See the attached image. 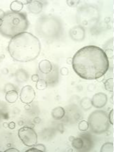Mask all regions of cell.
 Wrapping results in <instances>:
<instances>
[{
	"label": "cell",
	"mask_w": 114,
	"mask_h": 152,
	"mask_svg": "<svg viewBox=\"0 0 114 152\" xmlns=\"http://www.w3.org/2000/svg\"><path fill=\"white\" fill-rule=\"evenodd\" d=\"M31 79L33 82H37L39 80V77L38 75H32Z\"/></svg>",
	"instance_id": "d4e9b609"
},
{
	"label": "cell",
	"mask_w": 114,
	"mask_h": 152,
	"mask_svg": "<svg viewBox=\"0 0 114 152\" xmlns=\"http://www.w3.org/2000/svg\"><path fill=\"white\" fill-rule=\"evenodd\" d=\"M3 23L0 27V34L7 38H13L24 33L29 28L30 23L23 13L9 12L2 18Z\"/></svg>",
	"instance_id": "3957f363"
},
{
	"label": "cell",
	"mask_w": 114,
	"mask_h": 152,
	"mask_svg": "<svg viewBox=\"0 0 114 152\" xmlns=\"http://www.w3.org/2000/svg\"><path fill=\"white\" fill-rule=\"evenodd\" d=\"M113 113H114V110L112 109L111 111H110L109 113V115H108V117H109V123L111 125H113Z\"/></svg>",
	"instance_id": "7402d4cb"
},
{
	"label": "cell",
	"mask_w": 114,
	"mask_h": 152,
	"mask_svg": "<svg viewBox=\"0 0 114 152\" xmlns=\"http://www.w3.org/2000/svg\"><path fill=\"white\" fill-rule=\"evenodd\" d=\"M18 137L22 144L26 147H33L37 143L38 137L37 132L30 127L25 126L19 129Z\"/></svg>",
	"instance_id": "8992f818"
},
{
	"label": "cell",
	"mask_w": 114,
	"mask_h": 152,
	"mask_svg": "<svg viewBox=\"0 0 114 152\" xmlns=\"http://www.w3.org/2000/svg\"><path fill=\"white\" fill-rule=\"evenodd\" d=\"M23 4L20 1H13L10 5V9L13 12L19 13L23 9Z\"/></svg>",
	"instance_id": "5bb4252c"
},
{
	"label": "cell",
	"mask_w": 114,
	"mask_h": 152,
	"mask_svg": "<svg viewBox=\"0 0 114 152\" xmlns=\"http://www.w3.org/2000/svg\"><path fill=\"white\" fill-rule=\"evenodd\" d=\"M34 147L36 148V149H39L40 151H43V152H45L46 151V148L43 144H35L34 146Z\"/></svg>",
	"instance_id": "44dd1931"
},
{
	"label": "cell",
	"mask_w": 114,
	"mask_h": 152,
	"mask_svg": "<svg viewBox=\"0 0 114 152\" xmlns=\"http://www.w3.org/2000/svg\"><path fill=\"white\" fill-rule=\"evenodd\" d=\"M3 23V20L1 18H0V27L1 26V25Z\"/></svg>",
	"instance_id": "4dcf8cb0"
},
{
	"label": "cell",
	"mask_w": 114,
	"mask_h": 152,
	"mask_svg": "<svg viewBox=\"0 0 114 152\" xmlns=\"http://www.w3.org/2000/svg\"><path fill=\"white\" fill-rule=\"evenodd\" d=\"M5 99L9 103H15L18 99V94L16 90H10L6 92L5 96Z\"/></svg>",
	"instance_id": "4fadbf2b"
},
{
	"label": "cell",
	"mask_w": 114,
	"mask_h": 152,
	"mask_svg": "<svg viewBox=\"0 0 114 152\" xmlns=\"http://www.w3.org/2000/svg\"><path fill=\"white\" fill-rule=\"evenodd\" d=\"M71 143L72 147L76 149H81L84 147V142L80 137L74 138V140L71 141Z\"/></svg>",
	"instance_id": "9a60e30c"
},
{
	"label": "cell",
	"mask_w": 114,
	"mask_h": 152,
	"mask_svg": "<svg viewBox=\"0 0 114 152\" xmlns=\"http://www.w3.org/2000/svg\"><path fill=\"white\" fill-rule=\"evenodd\" d=\"M43 33L44 37L58 38L62 35L63 32V28L61 21L56 17H48L43 19Z\"/></svg>",
	"instance_id": "5b68a950"
},
{
	"label": "cell",
	"mask_w": 114,
	"mask_h": 152,
	"mask_svg": "<svg viewBox=\"0 0 114 152\" xmlns=\"http://www.w3.org/2000/svg\"><path fill=\"white\" fill-rule=\"evenodd\" d=\"M39 69L41 73L43 74H48L52 71L53 66L48 60H42L39 64Z\"/></svg>",
	"instance_id": "8fae6325"
},
{
	"label": "cell",
	"mask_w": 114,
	"mask_h": 152,
	"mask_svg": "<svg viewBox=\"0 0 114 152\" xmlns=\"http://www.w3.org/2000/svg\"><path fill=\"white\" fill-rule=\"evenodd\" d=\"M8 52L16 61H32L39 56L41 42L33 34L24 32L11 38L8 45Z\"/></svg>",
	"instance_id": "7a4b0ae2"
},
{
	"label": "cell",
	"mask_w": 114,
	"mask_h": 152,
	"mask_svg": "<svg viewBox=\"0 0 114 152\" xmlns=\"http://www.w3.org/2000/svg\"><path fill=\"white\" fill-rule=\"evenodd\" d=\"M107 95L103 92L97 93L92 96V99H91L92 106L95 107L96 109H102L107 104Z\"/></svg>",
	"instance_id": "9c48e42d"
},
{
	"label": "cell",
	"mask_w": 114,
	"mask_h": 152,
	"mask_svg": "<svg viewBox=\"0 0 114 152\" xmlns=\"http://www.w3.org/2000/svg\"><path fill=\"white\" fill-rule=\"evenodd\" d=\"M101 152H113V144L111 142H106L102 146Z\"/></svg>",
	"instance_id": "e0dca14e"
},
{
	"label": "cell",
	"mask_w": 114,
	"mask_h": 152,
	"mask_svg": "<svg viewBox=\"0 0 114 152\" xmlns=\"http://www.w3.org/2000/svg\"><path fill=\"white\" fill-rule=\"evenodd\" d=\"M31 151H32V152H37V151H40L39 149H36V148H31V149H28V150H27L26 151V152H31Z\"/></svg>",
	"instance_id": "83f0119b"
},
{
	"label": "cell",
	"mask_w": 114,
	"mask_h": 152,
	"mask_svg": "<svg viewBox=\"0 0 114 152\" xmlns=\"http://www.w3.org/2000/svg\"><path fill=\"white\" fill-rule=\"evenodd\" d=\"M79 130L82 131V132H85V131L88 130L89 129V125L88 121H81L79 124Z\"/></svg>",
	"instance_id": "ffe728a7"
},
{
	"label": "cell",
	"mask_w": 114,
	"mask_h": 152,
	"mask_svg": "<svg viewBox=\"0 0 114 152\" xmlns=\"http://www.w3.org/2000/svg\"><path fill=\"white\" fill-rule=\"evenodd\" d=\"M74 71L81 78L97 80L103 77L109 68V57L99 47L86 46L80 49L71 58Z\"/></svg>",
	"instance_id": "6da1fadb"
},
{
	"label": "cell",
	"mask_w": 114,
	"mask_h": 152,
	"mask_svg": "<svg viewBox=\"0 0 114 152\" xmlns=\"http://www.w3.org/2000/svg\"><path fill=\"white\" fill-rule=\"evenodd\" d=\"M47 86H48L47 82L44 80L41 79H39L37 82V84H36V87L39 90H44L47 88Z\"/></svg>",
	"instance_id": "d6986e66"
},
{
	"label": "cell",
	"mask_w": 114,
	"mask_h": 152,
	"mask_svg": "<svg viewBox=\"0 0 114 152\" xmlns=\"http://www.w3.org/2000/svg\"><path fill=\"white\" fill-rule=\"evenodd\" d=\"M5 12L2 9H0V18H1L2 19L4 17V16H5Z\"/></svg>",
	"instance_id": "f1b7e54d"
},
{
	"label": "cell",
	"mask_w": 114,
	"mask_h": 152,
	"mask_svg": "<svg viewBox=\"0 0 114 152\" xmlns=\"http://www.w3.org/2000/svg\"><path fill=\"white\" fill-rule=\"evenodd\" d=\"M81 106L84 109V111H88L92 108V102H91V99L88 97L83 98L82 100L81 101Z\"/></svg>",
	"instance_id": "2e32d148"
},
{
	"label": "cell",
	"mask_w": 114,
	"mask_h": 152,
	"mask_svg": "<svg viewBox=\"0 0 114 152\" xmlns=\"http://www.w3.org/2000/svg\"><path fill=\"white\" fill-rule=\"evenodd\" d=\"M64 115H65V111H64V108L61 107V106L55 108L51 112V115L55 120L62 119L64 116Z\"/></svg>",
	"instance_id": "7c38bea8"
},
{
	"label": "cell",
	"mask_w": 114,
	"mask_h": 152,
	"mask_svg": "<svg viewBox=\"0 0 114 152\" xmlns=\"http://www.w3.org/2000/svg\"><path fill=\"white\" fill-rule=\"evenodd\" d=\"M3 126H4V128H9V123H3Z\"/></svg>",
	"instance_id": "f546056e"
},
{
	"label": "cell",
	"mask_w": 114,
	"mask_h": 152,
	"mask_svg": "<svg viewBox=\"0 0 114 152\" xmlns=\"http://www.w3.org/2000/svg\"><path fill=\"white\" fill-rule=\"evenodd\" d=\"M27 8L30 13L37 15L42 11L43 4L39 1H31V2L27 5Z\"/></svg>",
	"instance_id": "30bf717a"
},
{
	"label": "cell",
	"mask_w": 114,
	"mask_h": 152,
	"mask_svg": "<svg viewBox=\"0 0 114 152\" xmlns=\"http://www.w3.org/2000/svg\"><path fill=\"white\" fill-rule=\"evenodd\" d=\"M66 3L69 6V7H76V6L79 4L80 3V1H66Z\"/></svg>",
	"instance_id": "603a6c76"
},
{
	"label": "cell",
	"mask_w": 114,
	"mask_h": 152,
	"mask_svg": "<svg viewBox=\"0 0 114 152\" xmlns=\"http://www.w3.org/2000/svg\"><path fill=\"white\" fill-rule=\"evenodd\" d=\"M16 128V123L14 122H10L9 123V128H10L11 130H13Z\"/></svg>",
	"instance_id": "484cf974"
},
{
	"label": "cell",
	"mask_w": 114,
	"mask_h": 152,
	"mask_svg": "<svg viewBox=\"0 0 114 152\" xmlns=\"http://www.w3.org/2000/svg\"><path fill=\"white\" fill-rule=\"evenodd\" d=\"M105 90L109 92H113V78H109L104 82Z\"/></svg>",
	"instance_id": "ac0fdd59"
},
{
	"label": "cell",
	"mask_w": 114,
	"mask_h": 152,
	"mask_svg": "<svg viewBox=\"0 0 114 152\" xmlns=\"http://www.w3.org/2000/svg\"><path fill=\"white\" fill-rule=\"evenodd\" d=\"M60 73H61L62 75L64 76L67 75L68 73H69V69L66 67H62L61 68V70H60Z\"/></svg>",
	"instance_id": "cb8c5ba5"
},
{
	"label": "cell",
	"mask_w": 114,
	"mask_h": 152,
	"mask_svg": "<svg viewBox=\"0 0 114 152\" xmlns=\"http://www.w3.org/2000/svg\"><path fill=\"white\" fill-rule=\"evenodd\" d=\"M69 36L72 40L75 42H81L85 37V30L82 26H74L69 30Z\"/></svg>",
	"instance_id": "ba28073f"
},
{
	"label": "cell",
	"mask_w": 114,
	"mask_h": 152,
	"mask_svg": "<svg viewBox=\"0 0 114 152\" xmlns=\"http://www.w3.org/2000/svg\"><path fill=\"white\" fill-rule=\"evenodd\" d=\"M12 151H16V152H19L20 151L18 149H15V148H11V149H6L4 152H12Z\"/></svg>",
	"instance_id": "4316f807"
},
{
	"label": "cell",
	"mask_w": 114,
	"mask_h": 152,
	"mask_svg": "<svg viewBox=\"0 0 114 152\" xmlns=\"http://www.w3.org/2000/svg\"><path fill=\"white\" fill-rule=\"evenodd\" d=\"M88 123L91 131L97 134L106 132L110 127L107 113L102 110L93 111L89 115Z\"/></svg>",
	"instance_id": "277c9868"
},
{
	"label": "cell",
	"mask_w": 114,
	"mask_h": 152,
	"mask_svg": "<svg viewBox=\"0 0 114 152\" xmlns=\"http://www.w3.org/2000/svg\"><path fill=\"white\" fill-rule=\"evenodd\" d=\"M36 92L34 88L30 85H25L22 88L20 94V99L24 104H30L35 99Z\"/></svg>",
	"instance_id": "52a82bcc"
}]
</instances>
